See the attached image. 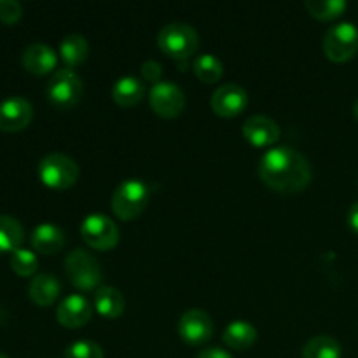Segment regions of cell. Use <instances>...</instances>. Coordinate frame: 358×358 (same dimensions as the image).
Segmentation results:
<instances>
[{"label": "cell", "mask_w": 358, "mask_h": 358, "mask_svg": "<svg viewBox=\"0 0 358 358\" xmlns=\"http://www.w3.org/2000/svg\"><path fill=\"white\" fill-rule=\"evenodd\" d=\"M259 177L273 191L299 192L310 185L313 171L306 156L292 147H273L259 161Z\"/></svg>", "instance_id": "6da1fadb"}, {"label": "cell", "mask_w": 358, "mask_h": 358, "mask_svg": "<svg viewBox=\"0 0 358 358\" xmlns=\"http://www.w3.org/2000/svg\"><path fill=\"white\" fill-rule=\"evenodd\" d=\"M150 198V189L140 178H126L115 187L110 206L121 220H133L145 210Z\"/></svg>", "instance_id": "7a4b0ae2"}, {"label": "cell", "mask_w": 358, "mask_h": 358, "mask_svg": "<svg viewBox=\"0 0 358 358\" xmlns=\"http://www.w3.org/2000/svg\"><path fill=\"white\" fill-rule=\"evenodd\" d=\"M157 44L164 55L178 62H185L198 49L199 35L187 23H168L157 34Z\"/></svg>", "instance_id": "3957f363"}, {"label": "cell", "mask_w": 358, "mask_h": 358, "mask_svg": "<svg viewBox=\"0 0 358 358\" xmlns=\"http://www.w3.org/2000/svg\"><path fill=\"white\" fill-rule=\"evenodd\" d=\"M65 271L73 287L80 290H96L103 280L100 262L83 248H76L65 259Z\"/></svg>", "instance_id": "277c9868"}, {"label": "cell", "mask_w": 358, "mask_h": 358, "mask_svg": "<svg viewBox=\"0 0 358 358\" xmlns=\"http://www.w3.org/2000/svg\"><path fill=\"white\" fill-rule=\"evenodd\" d=\"M38 178L51 189H69L79 178V166L63 152L45 154L38 163Z\"/></svg>", "instance_id": "5b68a950"}, {"label": "cell", "mask_w": 358, "mask_h": 358, "mask_svg": "<svg viewBox=\"0 0 358 358\" xmlns=\"http://www.w3.org/2000/svg\"><path fill=\"white\" fill-rule=\"evenodd\" d=\"M84 94V83L72 69H59L48 84V98L56 108L66 110L76 107Z\"/></svg>", "instance_id": "8992f818"}, {"label": "cell", "mask_w": 358, "mask_h": 358, "mask_svg": "<svg viewBox=\"0 0 358 358\" xmlns=\"http://www.w3.org/2000/svg\"><path fill=\"white\" fill-rule=\"evenodd\" d=\"M324 52L336 63L352 59L358 52V28L348 21L329 28L324 37Z\"/></svg>", "instance_id": "52a82bcc"}, {"label": "cell", "mask_w": 358, "mask_h": 358, "mask_svg": "<svg viewBox=\"0 0 358 358\" xmlns=\"http://www.w3.org/2000/svg\"><path fill=\"white\" fill-rule=\"evenodd\" d=\"M83 240L94 250H110L119 243V227L110 217L103 213H91L80 222Z\"/></svg>", "instance_id": "ba28073f"}, {"label": "cell", "mask_w": 358, "mask_h": 358, "mask_svg": "<svg viewBox=\"0 0 358 358\" xmlns=\"http://www.w3.org/2000/svg\"><path fill=\"white\" fill-rule=\"evenodd\" d=\"M149 101L157 115L173 119L182 114L185 107V94L173 80H159L149 91Z\"/></svg>", "instance_id": "9c48e42d"}, {"label": "cell", "mask_w": 358, "mask_h": 358, "mask_svg": "<svg viewBox=\"0 0 358 358\" xmlns=\"http://www.w3.org/2000/svg\"><path fill=\"white\" fill-rule=\"evenodd\" d=\"M178 336L184 339L187 345L199 346L205 345L213 334V322L206 311L199 310V308H192L187 310L180 317L177 325Z\"/></svg>", "instance_id": "30bf717a"}, {"label": "cell", "mask_w": 358, "mask_h": 358, "mask_svg": "<svg viewBox=\"0 0 358 358\" xmlns=\"http://www.w3.org/2000/svg\"><path fill=\"white\" fill-rule=\"evenodd\" d=\"M210 105H212L213 112L220 117H234L247 108L248 93L240 84H222L213 91Z\"/></svg>", "instance_id": "8fae6325"}, {"label": "cell", "mask_w": 358, "mask_h": 358, "mask_svg": "<svg viewBox=\"0 0 358 358\" xmlns=\"http://www.w3.org/2000/svg\"><path fill=\"white\" fill-rule=\"evenodd\" d=\"M34 107L23 96H9L0 101V129L2 131H20L31 122Z\"/></svg>", "instance_id": "7c38bea8"}, {"label": "cell", "mask_w": 358, "mask_h": 358, "mask_svg": "<svg viewBox=\"0 0 358 358\" xmlns=\"http://www.w3.org/2000/svg\"><path fill=\"white\" fill-rule=\"evenodd\" d=\"M91 315H93V308L90 301L79 294L66 296L56 308V318L63 327L69 329L84 327L91 320Z\"/></svg>", "instance_id": "4fadbf2b"}, {"label": "cell", "mask_w": 358, "mask_h": 358, "mask_svg": "<svg viewBox=\"0 0 358 358\" xmlns=\"http://www.w3.org/2000/svg\"><path fill=\"white\" fill-rule=\"evenodd\" d=\"M243 136L255 147L275 145L280 138V126L268 115H250L243 124Z\"/></svg>", "instance_id": "5bb4252c"}, {"label": "cell", "mask_w": 358, "mask_h": 358, "mask_svg": "<svg viewBox=\"0 0 358 358\" xmlns=\"http://www.w3.org/2000/svg\"><path fill=\"white\" fill-rule=\"evenodd\" d=\"M21 63H23L24 70L35 76H45L51 70H55L58 58L51 45L44 44V42H34L24 49L23 56H21Z\"/></svg>", "instance_id": "9a60e30c"}, {"label": "cell", "mask_w": 358, "mask_h": 358, "mask_svg": "<svg viewBox=\"0 0 358 358\" xmlns=\"http://www.w3.org/2000/svg\"><path fill=\"white\" fill-rule=\"evenodd\" d=\"M30 241L35 252L44 255H51L63 248V245H65V233H63L62 227H58L56 224L42 222L31 231Z\"/></svg>", "instance_id": "2e32d148"}, {"label": "cell", "mask_w": 358, "mask_h": 358, "mask_svg": "<svg viewBox=\"0 0 358 358\" xmlns=\"http://www.w3.org/2000/svg\"><path fill=\"white\" fill-rule=\"evenodd\" d=\"M59 292H62V285L58 278L49 273H38L28 283V296L34 301V304L41 308L51 306L58 299Z\"/></svg>", "instance_id": "e0dca14e"}, {"label": "cell", "mask_w": 358, "mask_h": 358, "mask_svg": "<svg viewBox=\"0 0 358 358\" xmlns=\"http://www.w3.org/2000/svg\"><path fill=\"white\" fill-rule=\"evenodd\" d=\"M145 86L135 76H122L112 86V98L121 107H135L142 101Z\"/></svg>", "instance_id": "ac0fdd59"}, {"label": "cell", "mask_w": 358, "mask_h": 358, "mask_svg": "<svg viewBox=\"0 0 358 358\" xmlns=\"http://www.w3.org/2000/svg\"><path fill=\"white\" fill-rule=\"evenodd\" d=\"M222 341L236 352H245L257 341V329L247 320H234L224 329Z\"/></svg>", "instance_id": "d6986e66"}, {"label": "cell", "mask_w": 358, "mask_h": 358, "mask_svg": "<svg viewBox=\"0 0 358 358\" xmlns=\"http://www.w3.org/2000/svg\"><path fill=\"white\" fill-rule=\"evenodd\" d=\"M94 308L103 318L114 320V318H119L124 313L126 299L121 290L115 289V287L101 285L94 294Z\"/></svg>", "instance_id": "ffe728a7"}, {"label": "cell", "mask_w": 358, "mask_h": 358, "mask_svg": "<svg viewBox=\"0 0 358 358\" xmlns=\"http://www.w3.org/2000/svg\"><path fill=\"white\" fill-rule=\"evenodd\" d=\"M59 55H62L63 62L69 65V69L77 66L86 62L87 55H90V44L84 35L70 34L59 44Z\"/></svg>", "instance_id": "44dd1931"}, {"label": "cell", "mask_w": 358, "mask_h": 358, "mask_svg": "<svg viewBox=\"0 0 358 358\" xmlns=\"http://www.w3.org/2000/svg\"><path fill=\"white\" fill-rule=\"evenodd\" d=\"M343 348L339 341L332 336L320 334L311 338L304 345L303 358H341Z\"/></svg>", "instance_id": "7402d4cb"}, {"label": "cell", "mask_w": 358, "mask_h": 358, "mask_svg": "<svg viewBox=\"0 0 358 358\" xmlns=\"http://www.w3.org/2000/svg\"><path fill=\"white\" fill-rule=\"evenodd\" d=\"M24 238L23 226L17 219L10 215H0V254L2 252H16Z\"/></svg>", "instance_id": "603a6c76"}, {"label": "cell", "mask_w": 358, "mask_h": 358, "mask_svg": "<svg viewBox=\"0 0 358 358\" xmlns=\"http://www.w3.org/2000/svg\"><path fill=\"white\" fill-rule=\"evenodd\" d=\"M192 70H194L196 77L205 84H215L219 83L220 77L224 73V63L217 58L212 52H203L194 58L192 63Z\"/></svg>", "instance_id": "cb8c5ba5"}, {"label": "cell", "mask_w": 358, "mask_h": 358, "mask_svg": "<svg viewBox=\"0 0 358 358\" xmlns=\"http://www.w3.org/2000/svg\"><path fill=\"white\" fill-rule=\"evenodd\" d=\"M304 7L317 20L329 21L341 16L346 10V7H348V3L345 0H306Z\"/></svg>", "instance_id": "d4e9b609"}, {"label": "cell", "mask_w": 358, "mask_h": 358, "mask_svg": "<svg viewBox=\"0 0 358 358\" xmlns=\"http://www.w3.org/2000/svg\"><path fill=\"white\" fill-rule=\"evenodd\" d=\"M38 268L37 255L31 250H27V248H17L16 252H13L10 255V269L16 273L17 276H23V278H28V276H34L35 271Z\"/></svg>", "instance_id": "484cf974"}, {"label": "cell", "mask_w": 358, "mask_h": 358, "mask_svg": "<svg viewBox=\"0 0 358 358\" xmlns=\"http://www.w3.org/2000/svg\"><path fill=\"white\" fill-rule=\"evenodd\" d=\"M65 358H103V350L98 343L79 339L66 346Z\"/></svg>", "instance_id": "4316f807"}, {"label": "cell", "mask_w": 358, "mask_h": 358, "mask_svg": "<svg viewBox=\"0 0 358 358\" xmlns=\"http://www.w3.org/2000/svg\"><path fill=\"white\" fill-rule=\"evenodd\" d=\"M23 16V7L17 0H0V21L6 24L16 23Z\"/></svg>", "instance_id": "83f0119b"}, {"label": "cell", "mask_w": 358, "mask_h": 358, "mask_svg": "<svg viewBox=\"0 0 358 358\" xmlns=\"http://www.w3.org/2000/svg\"><path fill=\"white\" fill-rule=\"evenodd\" d=\"M140 72H142V77L149 83L156 84L161 80V76H163V66H161L159 62L156 59H145L140 66Z\"/></svg>", "instance_id": "f1b7e54d"}, {"label": "cell", "mask_w": 358, "mask_h": 358, "mask_svg": "<svg viewBox=\"0 0 358 358\" xmlns=\"http://www.w3.org/2000/svg\"><path fill=\"white\" fill-rule=\"evenodd\" d=\"M196 358H233V355L229 352H226V350L213 346V348H206L203 352H199Z\"/></svg>", "instance_id": "f546056e"}, {"label": "cell", "mask_w": 358, "mask_h": 358, "mask_svg": "<svg viewBox=\"0 0 358 358\" xmlns=\"http://www.w3.org/2000/svg\"><path fill=\"white\" fill-rule=\"evenodd\" d=\"M348 226L353 233L358 234V201L352 205V208L348 210Z\"/></svg>", "instance_id": "4dcf8cb0"}, {"label": "cell", "mask_w": 358, "mask_h": 358, "mask_svg": "<svg viewBox=\"0 0 358 358\" xmlns=\"http://www.w3.org/2000/svg\"><path fill=\"white\" fill-rule=\"evenodd\" d=\"M353 114H355V117L358 119V100L355 101V105H353Z\"/></svg>", "instance_id": "1f68e13d"}, {"label": "cell", "mask_w": 358, "mask_h": 358, "mask_svg": "<svg viewBox=\"0 0 358 358\" xmlns=\"http://www.w3.org/2000/svg\"><path fill=\"white\" fill-rule=\"evenodd\" d=\"M0 358H9L7 355H3V353H0Z\"/></svg>", "instance_id": "d6a6232c"}]
</instances>
